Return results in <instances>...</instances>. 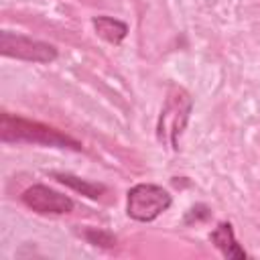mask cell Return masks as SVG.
Returning a JSON list of instances; mask_svg holds the SVG:
<instances>
[{"label":"cell","instance_id":"1","mask_svg":"<svg viewBox=\"0 0 260 260\" xmlns=\"http://www.w3.org/2000/svg\"><path fill=\"white\" fill-rule=\"evenodd\" d=\"M0 140L12 142V144H43L53 148H69V150H81V142L73 136L22 116H14L10 112H2L0 116Z\"/></svg>","mask_w":260,"mask_h":260},{"label":"cell","instance_id":"2","mask_svg":"<svg viewBox=\"0 0 260 260\" xmlns=\"http://www.w3.org/2000/svg\"><path fill=\"white\" fill-rule=\"evenodd\" d=\"M171 193L154 183H138L128 191L126 213L142 223L154 221L171 207Z\"/></svg>","mask_w":260,"mask_h":260},{"label":"cell","instance_id":"3","mask_svg":"<svg viewBox=\"0 0 260 260\" xmlns=\"http://www.w3.org/2000/svg\"><path fill=\"white\" fill-rule=\"evenodd\" d=\"M191 98L185 89L181 87H173L167 95V102H165V108L160 112V118H158V140L160 142H167L171 148H179L177 146V140L189 120V112H191Z\"/></svg>","mask_w":260,"mask_h":260},{"label":"cell","instance_id":"4","mask_svg":"<svg viewBox=\"0 0 260 260\" xmlns=\"http://www.w3.org/2000/svg\"><path fill=\"white\" fill-rule=\"evenodd\" d=\"M0 53L4 57L28 61V63H51L57 59V49L53 45L10 30H4L0 35Z\"/></svg>","mask_w":260,"mask_h":260},{"label":"cell","instance_id":"5","mask_svg":"<svg viewBox=\"0 0 260 260\" xmlns=\"http://www.w3.org/2000/svg\"><path fill=\"white\" fill-rule=\"evenodd\" d=\"M22 203L41 215H65L73 209V199L47 187V185H30L20 195Z\"/></svg>","mask_w":260,"mask_h":260},{"label":"cell","instance_id":"6","mask_svg":"<svg viewBox=\"0 0 260 260\" xmlns=\"http://www.w3.org/2000/svg\"><path fill=\"white\" fill-rule=\"evenodd\" d=\"M209 240L211 244L225 256V258H246V250L238 244L236 240V234H234V228L230 221H221L217 223V228L209 234Z\"/></svg>","mask_w":260,"mask_h":260},{"label":"cell","instance_id":"7","mask_svg":"<svg viewBox=\"0 0 260 260\" xmlns=\"http://www.w3.org/2000/svg\"><path fill=\"white\" fill-rule=\"evenodd\" d=\"M93 28H95L98 37H102L104 41H108L112 45H120L128 35L126 22H122L118 18H112V16H95L93 18Z\"/></svg>","mask_w":260,"mask_h":260},{"label":"cell","instance_id":"8","mask_svg":"<svg viewBox=\"0 0 260 260\" xmlns=\"http://www.w3.org/2000/svg\"><path fill=\"white\" fill-rule=\"evenodd\" d=\"M53 177H55L59 183L71 187L73 191H77V193H81V195H85V197H89V199H98V197L104 195V191H106V187H104L102 183H93V181L75 177V175H71V173H53Z\"/></svg>","mask_w":260,"mask_h":260},{"label":"cell","instance_id":"9","mask_svg":"<svg viewBox=\"0 0 260 260\" xmlns=\"http://www.w3.org/2000/svg\"><path fill=\"white\" fill-rule=\"evenodd\" d=\"M83 236H85V240H87L89 244H93V246H102V248H112V246H116V236L110 234V232H106V230L89 228V230H85Z\"/></svg>","mask_w":260,"mask_h":260}]
</instances>
